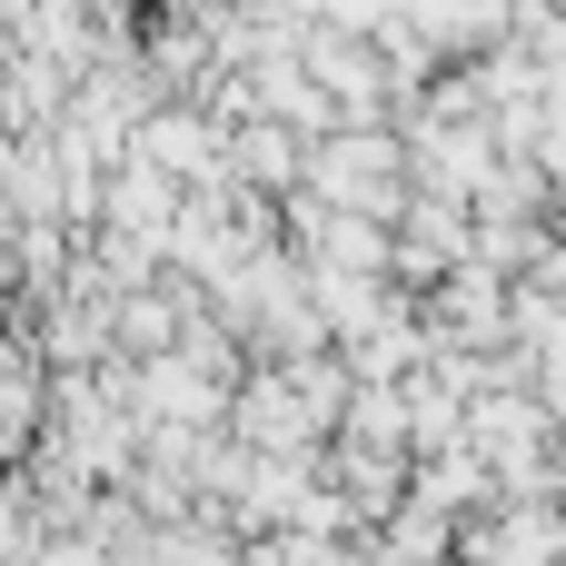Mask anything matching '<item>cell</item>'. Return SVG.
Wrapping results in <instances>:
<instances>
[{"label":"cell","instance_id":"1","mask_svg":"<svg viewBox=\"0 0 566 566\" xmlns=\"http://www.w3.org/2000/svg\"><path fill=\"white\" fill-rule=\"evenodd\" d=\"M298 189L318 209H338V219L398 229V209H408V139H388V129H328L308 149V179Z\"/></svg>","mask_w":566,"mask_h":566}]
</instances>
